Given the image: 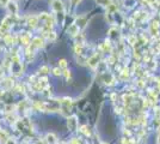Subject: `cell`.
I'll list each match as a JSON object with an SVG mask.
<instances>
[{
    "instance_id": "6da1fadb",
    "label": "cell",
    "mask_w": 160,
    "mask_h": 144,
    "mask_svg": "<svg viewBox=\"0 0 160 144\" xmlns=\"http://www.w3.org/2000/svg\"><path fill=\"white\" fill-rule=\"evenodd\" d=\"M35 107L38 110H43V112H58L60 110V103H59V100H50L47 102L36 101Z\"/></svg>"
},
{
    "instance_id": "7a4b0ae2",
    "label": "cell",
    "mask_w": 160,
    "mask_h": 144,
    "mask_svg": "<svg viewBox=\"0 0 160 144\" xmlns=\"http://www.w3.org/2000/svg\"><path fill=\"white\" fill-rule=\"evenodd\" d=\"M59 103H60V110L62 112L63 115H67L68 112L72 107V99L69 97H62L59 100Z\"/></svg>"
},
{
    "instance_id": "3957f363",
    "label": "cell",
    "mask_w": 160,
    "mask_h": 144,
    "mask_svg": "<svg viewBox=\"0 0 160 144\" xmlns=\"http://www.w3.org/2000/svg\"><path fill=\"white\" fill-rule=\"evenodd\" d=\"M12 23H13V19H12V16H8V17H6L4 21H2V23H1V25H0V35L2 36H5V35H7V31L10 30V28H11V25H12Z\"/></svg>"
},
{
    "instance_id": "277c9868",
    "label": "cell",
    "mask_w": 160,
    "mask_h": 144,
    "mask_svg": "<svg viewBox=\"0 0 160 144\" xmlns=\"http://www.w3.org/2000/svg\"><path fill=\"white\" fill-rule=\"evenodd\" d=\"M52 7L58 14H63L65 12V5L61 0H52Z\"/></svg>"
},
{
    "instance_id": "5b68a950",
    "label": "cell",
    "mask_w": 160,
    "mask_h": 144,
    "mask_svg": "<svg viewBox=\"0 0 160 144\" xmlns=\"http://www.w3.org/2000/svg\"><path fill=\"white\" fill-rule=\"evenodd\" d=\"M99 64H100V54H98V53L93 54L91 58H88V60H87V65L91 69H96Z\"/></svg>"
},
{
    "instance_id": "8992f818",
    "label": "cell",
    "mask_w": 160,
    "mask_h": 144,
    "mask_svg": "<svg viewBox=\"0 0 160 144\" xmlns=\"http://www.w3.org/2000/svg\"><path fill=\"white\" fill-rule=\"evenodd\" d=\"M67 127L71 131H75L78 129V117L77 115L68 117V119H67Z\"/></svg>"
},
{
    "instance_id": "52a82bcc",
    "label": "cell",
    "mask_w": 160,
    "mask_h": 144,
    "mask_svg": "<svg viewBox=\"0 0 160 144\" xmlns=\"http://www.w3.org/2000/svg\"><path fill=\"white\" fill-rule=\"evenodd\" d=\"M13 84H14L13 79L10 78V77H6V78H4V79L1 81V88L4 90H10V89H12Z\"/></svg>"
},
{
    "instance_id": "ba28073f",
    "label": "cell",
    "mask_w": 160,
    "mask_h": 144,
    "mask_svg": "<svg viewBox=\"0 0 160 144\" xmlns=\"http://www.w3.org/2000/svg\"><path fill=\"white\" fill-rule=\"evenodd\" d=\"M159 28H160V23L159 21H153L149 25V33L152 36H155L159 33Z\"/></svg>"
},
{
    "instance_id": "9c48e42d",
    "label": "cell",
    "mask_w": 160,
    "mask_h": 144,
    "mask_svg": "<svg viewBox=\"0 0 160 144\" xmlns=\"http://www.w3.org/2000/svg\"><path fill=\"white\" fill-rule=\"evenodd\" d=\"M134 19L139 22H143L148 19V13L147 12H142V11H138L134 13Z\"/></svg>"
},
{
    "instance_id": "30bf717a",
    "label": "cell",
    "mask_w": 160,
    "mask_h": 144,
    "mask_svg": "<svg viewBox=\"0 0 160 144\" xmlns=\"http://www.w3.org/2000/svg\"><path fill=\"white\" fill-rule=\"evenodd\" d=\"M6 6L8 8V12L11 13V16H16L18 13V6H17V4L14 1H10Z\"/></svg>"
},
{
    "instance_id": "8fae6325",
    "label": "cell",
    "mask_w": 160,
    "mask_h": 144,
    "mask_svg": "<svg viewBox=\"0 0 160 144\" xmlns=\"http://www.w3.org/2000/svg\"><path fill=\"white\" fill-rule=\"evenodd\" d=\"M103 81H104V83H105L107 85H113L115 82H116L115 77H113L112 75H110V73H104V75H103Z\"/></svg>"
},
{
    "instance_id": "7c38bea8",
    "label": "cell",
    "mask_w": 160,
    "mask_h": 144,
    "mask_svg": "<svg viewBox=\"0 0 160 144\" xmlns=\"http://www.w3.org/2000/svg\"><path fill=\"white\" fill-rule=\"evenodd\" d=\"M86 17H77V19H75V22H74V24L77 25V27L79 28V29H84V28L86 27Z\"/></svg>"
},
{
    "instance_id": "4fadbf2b",
    "label": "cell",
    "mask_w": 160,
    "mask_h": 144,
    "mask_svg": "<svg viewBox=\"0 0 160 144\" xmlns=\"http://www.w3.org/2000/svg\"><path fill=\"white\" fill-rule=\"evenodd\" d=\"M43 36L49 40V41H55L56 40V34H55V31L53 30H46V31H43Z\"/></svg>"
},
{
    "instance_id": "5bb4252c",
    "label": "cell",
    "mask_w": 160,
    "mask_h": 144,
    "mask_svg": "<svg viewBox=\"0 0 160 144\" xmlns=\"http://www.w3.org/2000/svg\"><path fill=\"white\" fill-rule=\"evenodd\" d=\"M38 17L37 16H31V17H29L28 18V25L31 28H36L37 27V24H38Z\"/></svg>"
},
{
    "instance_id": "9a60e30c",
    "label": "cell",
    "mask_w": 160,
    "mask_h": 144,
    "mask_svg": "<svg viewBox=\"0 0 160 144\" xmlns=\"http://www.w3.org/2000/svg\"><path fill=\"white\" fill-rule=\"evenodd\" d=\"M79 31H80V29L77 27L74 23L72 24V25H69V28H68V34L71 35V36H73V37H75L78 34H80Z\"/></svg>"
},
{
    "instance_id": "2e32d148",
    "label": "cell",
    "mask_w": 160,
    "mask_h": 144,
    "mask_svg": "<svg viewBox=\"0 0 160 144\" xmlns=\"http://www.w3.org/2000/svg\"><path fill=\"white\" fill-rule=\"evenodd\" d=\"M97 5H100L103 7H109L110 5H112V0H94Z\"/></svg>"
},
{
    "instance_id": "e0dca14e",
    "label": "cell",
    "mask_w": 160,
    "mask_h": 144,
    "mask_svg": "<svg viewBox=\"0 0 160 144\" xmlns=\"http://www.w3.org/2000/svg\"><path fill=\"white\" fill-rule=\"evenodd\" d=\"M17 41V37L16 36H12V35H5V42L7 45H14Z\"/></svg>"
},
{
    "instance_id": "ac0fdd59",
    "label": "cell",
    "mask_w": 160,
    "mask_h": 144,
    "mask_svg": "<svg viewBox=\"0 0 160 144\" xmlns=\"http://www.w3.org/2000/svg\"><path fill=\"white\" fill-rule=\"evenodd\" d=\"M46 141L49 144H55L56 143V136L54 133H48L47 136H46Z\"/></svg>"
},
{
    "instance_id": "d6986e66",
    "label": "cell",
    "mask_w": 160,
    "mask_h": 144,
    "mask_svg": "<svg viewBox=\"0 0 160 144\" xmlns=\"http://www.w3.org/2000/svg\"><path fill=\"white\" fill-rule=\"evenodd\" d=\"M20 42H22V45H24V46H29L30 45V42H31V40H30V36L29 35H23V36H20Z\"/></svg>"
},
{
    "instance_id": "ffe728a7",
    "label": "cell",
    "mask_w": 160,
    "mask_h": 144,
    "mask_svg": "<svg viewBox=\"0 0 160 144\" xmlns=\"http://www.w3.org/2000/svg\"><path fill=\"white\" fill-rule=\"evenodd\" d=\"M129 75H130L129 70H128L127 67H124V69L121 71V79H122V81H127L128 78H129Z\"/></svg>"
},
{
    "instance_id": "44dd1931",
    "label": "cell",
    "mask_w": 160,
    "mask_h": 144,
    "mask_svg": "<svg viewBox=\"0 0 160 144\" xmlns=\"http://www.w3.org/2000/svg\"><path fill=\"white\" fill-rule=\"evenodd\" d=\"M80 132L84 133L86 137H90V136H91V131H90V127H88L87 125H82V126L80 127Z\"/></svg>"
},
{
    "instance_id": "7402d4cb",
    "label": "cell",
    "mask_w": 160,
    "mask_h": 144,
    "mask_svg": "<svg viewBox=\"0 0 160 144\" xmlns=\"http://www.w3.org/2000/svg\"><path fill=\"white\" fill-rule=\"evenodd\" d=\"M102 51H104V52H110L111 51V43H110V41H105L104 43H103V46H102Z\"/></svg>"
},
{
    "instance_id": "603a6c76",
    "label": "cell",
    "mask_w": 160,
    "mask_h": 144,
    "mask_svg": "<svg viewBox=\"0 0 160 144\" xmlns=\"http://www.w3.org/2000/svg\"><path fill=\"white\" fill-rule=\"evenodd\" d=\"M75 39H77V46H84V43H85V40H84V36L81 34H78L75 36Z\"/></svg>"
},
{
    "instance_id": "cb8c5ba5",
    "label": "cell",
    "mask_w": 160,
    "mask_h": 144,
    "mask_svg": "<svg viewBox=\"0 0 160 144\" xmlns=\"http://www.w3.org/2000/svg\"><path fill=\"white\" fill-rule=\"evenodd\" d=\"M154 113H155V117H157V121L160 124V107H155Z\"/></svg>"
},
{
    "instance_id": "d4e9b609",
    "label": "cell",
    "mask_w": 160,
    "mask_h": 144,
    "mask_svg": "<svg viewBox=\"0 0 160 144\" xmlns=\"http://www.w3.org/2000/svg\"><path fill=\"white\" fill-rule=\"evenodd\" d=\"M59 67H60L61 70L66 69V67H67V61L65 60V59H61L60 61H59Z\"/></svg>"
},
{
    "instance_id": "484cf974",
    "label": "cell",
    "mask_w": 160,
    "mask_h": 144,
    "mask_svg": "<svg viewBox=\"0 0 160 144\" xmlns=\"http://www.w3.org/2000/svg\"><path fill=\"white\" fill-rule=\"evenodd\" d=\"M40 73H42V75H47V73H49V67L48 66H42L40 69Z\"/></svg>"
},
{
    "instance_id": "4316f807",
    "label": "cell",
    "mask_w": 160,
    "mask_h": 144,
    "mask_svg": "<svg viewBox=\"0 0 160 144\" xmlns=\"http://www.w3.org/2000/svg\"><path fill=\"white\" fill-rule=\"evenodd\" d=\"M128 42H129L130 45H135V43H138L136 36H129V37H128Z\"/></svg>"
},
{
    "instance_id": "83f0119b",
    "label": "cell",
    "mask_w": 160,
    "mask_h": 144,
    "mask_svg": "<svg viewBox=\"0 0 160 144\" xmlns=\"http://www.w3.org/2000/svg\"><path fill=\"white\" fill-rule=\"evenodd\" d=\"M53 75L54 76H61L62 75V70H61L60 67H55V69H53Z\"/></svg>"
},
{
    "instance_id": "f1b7e54d",
    "label": "cell",
    "mask_w": 160,
    "mask_h": 144,
    "mask_svg": "<svg viewBox=\"0 0 160 144\" xmlns=\"http://www.w3.org/2000/svg\"><path fill=\"white\" fill-rule=\"evenodd\" d=\"M116 34H117V29H116V28H111V29L109 30V35H110V36H115Z\"/></svg>"
},
{
    "instance_id": "f546056e",
    "label": "cell",
    "mask_w": 160,
    "mask_h": 144,
    "mask_svg": "<svg viewBox=\"0 0 160 144\" xmlns=\"http://www.w3.org/2000/svg\"><path fill=\"white\" fill-rule=\"evenodd\" d=\"M62 75H65L66 79H69V78H71V72H69L68 70H66V69H65V71H62Z\"/></svg>"
},
{
    "instance_id": "4dcf8cb0",
    "label": "cell",
    "mask_w": 160,
    "mask_h": 144,
    "mask_svg": "<svg viewBox=\"0 0 160 144\" xmlns=\"http://www.w3.org/2000/svg\"><path fill=\"white\" fill-rule=\"evenodd\" d=\"M145 84H146V83H145V81H142V79L138 81V87H139V88H143V87H145Z\"/></svg>"
},
{
    "instance_id": "1f68e13d",
    "label": "cell",
    "mask_w": 160,
    "mask_h": 144,
    "mask_svg": "<svg viewBox=\"0 0 160 144\" xmlns=\"http://www.w3.org/2000/svg\"><path fill=\"white\" fill-rule=\"evenodd\" d=\"M81 0H69V3L73 5V6H77V5H79V3Z\"/></svg>"
},
{
    "instance_id": "d6a6232c",
    "label": "cell",
    "mask_w": 160,
    "mask_h": 144,
    "mask_svg": "<svg viewBox=\"0 0 160 144\" xmlns=\"http://www.w3.org/2000/svg\"><path fill=\"white\" fill-rule=\"evenodd\" d=\"M6 144H17V142H16L14 139H12V138H7Z\"/></svg>"
},
{
    "instance_id": "836d02e7",
    "label": "cell",
    "mask_w": 160,
    "mask_h": 144,
    "mask_svg": "<svg viewBox=\"0 0 160 144\" xmlns=\"http://www.w3.org/2000/svg\"><path fill=\"white\" fill-rule=\"evenodd\" d=\"M157 143L160 144V126L158 127V132H157Z\"/></svg>"
},
{
    "instance_id": "e575fe53",
    "label": "cell",
    "mask_w": 160,
    "mask_h": 144,
    "mask_svg": "<svg viewBox=\"0 0 160 144\" xmlns=\"http://www.w3.org/2000/svg\"><path fill=\"white\" fill-rule=\"evenodd\" d=\"M13 106H11V104H10V106H6V112L7 113H11V112H13Z\"/></svg>"
},
{
    "instance_id": "d590c367",
    "label": "cell",
    "mask_w": 160,
    "mask_h": 144,
    "mask_svg": "<svg viewBox=\"0 0 160 144\" xmlns=\"http://www.w3.org/2000/svg\"><path fill=\"white\" fill-rule=\"evenodd\" d=\"M10 1H11V0H0V4H1L2 6H6Z\"/></svg>"
},
{
    "instance_id": "8d00e7d4",
    "label": "cell",
    "mask_w": 160,
    "mask_h": 144,
    "mask_svg": "<svg viewBox=\"0 0 160 144\" xmlns=\"http://www.w3.org/2000/svg\"><path fill=\"white\" fill-rule=\"evenodd\" d=\"M111 100H112V101L116 100V94H112V95H111Z\"/></svg>"
},
{
    "instance_id": "74e56055",
    "label": "cell",
    "mask_w": 160,
    "mask_h": 144,
    "mask_svg": "<svg viewBox=\"0 0 160 144\" xmlns=\"http://www.w3.org/2000/svg\"><path fill=\"white\" fill-rule=\"evenodd\" d=\"M154 1H157V0H147V3H151V4H153Z\"/></svg>"
},
{
    "instance_id": "f35d334b",
    "label": "cell",
    "mask_w": 160,
    "mask_h": 144,
    "mask_svg": "<svg viewBox=\"0 0 160 144\" xmlns=\"http://www.w3.org/2000/svg\"><path fill=\"white\" fill-rule=\"evenodd\" d=\"M2 73H4V71H2V69H1V67H0V77H1V76H2Z\"/></svg>"
},
{
    "instance_id": "ab89813d",
    "label": "cell",
    "mask_w": 160,
    "mask_h": 144,
    "mask_svg": "<svg viewBox=\"0 0 160 144\" xmlns=\"http://www.w3.org/2000/svg\"><path fill=\"white\" fill-rule=\"evenodd\" d=\"M2 95H4V91H0V100H1V97H2Z\"/></svg>"
},
{
    "instance_id": "60d3db41",
    "label": "cell",
    "mask_w": 160,
    "mask_h": 144,
    "mask_svg": "<svg viewBox=\"0 0 160 144\" xmlns=\"http://www.w3.org/2000/svg\"><path fill=\"white\" fill-rule=\"evenodd\" d=\"M158 89L160 90V79H159V81H158Z\"/></svg>"
},
{
    "instance_id": "b9f144b4",
    "label": "cell",
    "mask_w": 160,
    "mask_h": 144,
    "mask_svg": "<svg viewBox=\"0 0 160 144\" xmlns=\"http://www.w3.org/2000/svg\"><path fill=\"white\" fill-rule=\"evenodd\" d=\"M100 144H108V143H104V142H102V143H100Z\"/></svg>"
}]
</instances>
